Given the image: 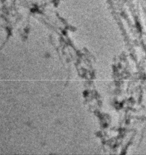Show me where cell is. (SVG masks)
I'll return each mask as SVG.
<instances>
[]
</instances>
